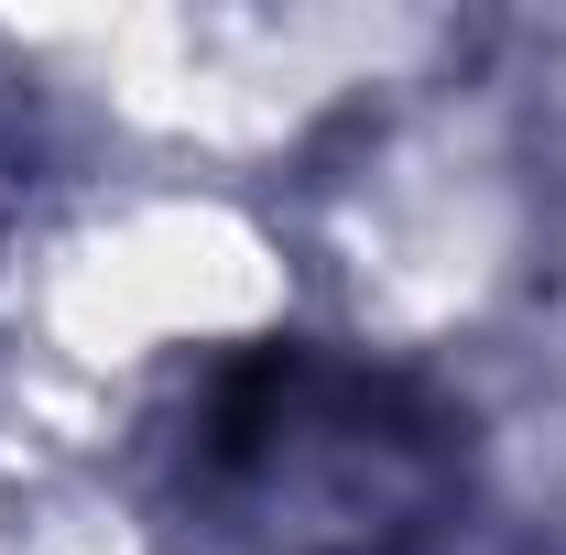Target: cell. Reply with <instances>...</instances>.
Instances as JSON below:
<instances>
[{"instance_id":"cell-1","label":"cell","mask_w":566,"mask_h":555,"mask_svg":"<svg viewBox=\"0 0 566 555\" xmlns=\"http://www.w3.org/2000/svg\"><path fill=\"white\" fill-rule=\"evenodd\" d=\"M208 501L273 555H403L458 501V415L403 370L262 348L197 415Z\"/></svg>"}]
</instances>
